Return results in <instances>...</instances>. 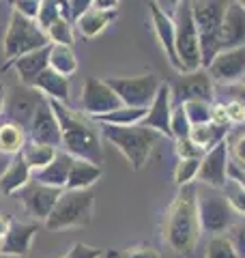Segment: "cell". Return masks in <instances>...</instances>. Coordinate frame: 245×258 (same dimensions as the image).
Listing matches in <instances>:
<instances>
[{
  "mask_svg": "<svg viewBox=\"0 0 245 258\" xmlns=\"http://www.w3.org/2000/svg\"><path fill=\"white\" fill-rule=\"evenodd\" d=\"M200 220H198V185H183L178 189L176 198L168 209L166 224H163V235L172 252L190 254L194 252L196 243L200 239Z\"/></svg>",
  "mask_w": 245,
  "mask_h": 258,
  "instance_id": "1",
  "label": "cell"
},
{
  "mask_svg": "<svg viewBox=\"0 0 245 258\" xmlns=\"http://www.w3.org/2000/svg\"><path fill=\"white\" fill-rule=\"evenodd\" d=\"M47 103H50V108L54 110L56 118H58L65 151L71 153V155L78 159H86V161H93V164L101 166L103 147H101L99 134L88 123H84L82 116H78L76 112H71L65 103L54 101V99H47Z\"/></svg>",
  "mask_w": 245,
  "mask_h": 258,
  "instance_id": "2",
  "label": "cell"
},
{
  "mask_svg": "<svg viewBox=\"0 0 245 258\" xmlns=\"http://www.w3.org/2000/svg\"><path fill=\"white\" fill-rule=\"evenodd\" d=\"M101 136L110 144H114L125 159L132 164L134 170H140L146 164L153 147L157 144L159 134L144 125H129V127H118V125H103Z\"/></svg>",
  "mask_w": 245,
  "mask_h": 258,
  "instance_id": "3",
  "label": "cell"
},
{
  "mask_svg": "<svg viewBox=\"0 0 245 258\" xmlns=\"http://www.w3.org/2000/svg\"><path fill=\"white\" fill-rule=\"evenodd\" d=\"M47 45H50V39H47L45 30L37 24V20L24 18L18 11L11 13L9 26H7L5 39H3V52H5L7 62L11 64L13 60H18L20 56L37 52Z\"/></svg>",
  "mask_w": 245,
  "mask_h": 258,
  "instance_id": "4",
  "label": "cell"
},
{
  "mask_svg": "<svg viewBox=\"0 0 245 258\" xmlns=\"http://www.w3.org/2000/svg\"><path fill=\"white\" fill-rule=\"evenodd\" d=\"M95 207V194L88 189H65L58 198L54 211L45 220L47 230H63L73 228V226H86L91 224Z\"/></svg>",
  "mask_w": 245,
  "mask_h": 258,
  "instance_id": "5",
  "label": "cell"
},
{
  "mask_svg": "<svg viewBox=\"0 0 245 258\" xmlns=\"http://www.w3.org/2000/svg\"><path fill=\"white\" fill-rule=\"evenodd\" d=\"M234 211L222 189H213L207 185H198V220L200 228L211 235H226L236 222Z\"/></svg>",
  "mask_w": 245,
  "mask_h": 258,
  "instance_id": "6",
  "label": "cell"
},
{
  "mask_svg": "<svg viewBox=\"0 0 245 258\" xmlns=\"http://www.w3.org/2000/svg\"><path fill=\"white\" fill-rule=\"evenodd\" d=\"M174 26H176V56L183 64V74L187 71L202 69L200 58V37L198 28L192 18L190 0H183L181 7L174 13Z\"/></svg>",
  "mask_w": 245,
  "mask_h": 258,
  "instance_id": "7",
  "label": "cell"
},
{
  "mask_svg": "<svg viewBox=\"0 0 245 258\" xmlns=\"http://www.w3.org/2000/svg\"><path fill=\"white\" fill-rule=\"evenodd\" d=\"M105 82L118 95L122 106L129 108H149L161 86V80L153 74L132 78H105Z\"/></svg>",
  "mask_w": 245,
  "mask_h": 258,
  "instance_id": "8",
  "label": "cell"
},
{
  "mask_svg": "<svg viewBox=\"0 0 245 258\" xmlns=\"http://www.w3.org/2000/svg\"><path fill=\"white\" fill-rule=\"evenodd\" d=\"M45 101V97L41 95L37 88L32 86H24V84H18L13 86L9 93L5 95V114L11 123L20 125L24 129H28L32 118H35L39 106Z\"/></svg>",
  "mask_w": 245,
  "mask_h": 258,
  "instance_id": "9",
  "label": "cell"
},
{
  "mask_svg": "<svg viewBox=\"0 0 245 258\" xmlns=\"http://www.w3.org/2000/svg\"><path fill=\"white\" fill-rule=\"evenodd\" d=\"M172 106H183L187 101H209L213 103V80L207 69H196L181 74L170 86Z\"/></svg>",
  "mask_w": 245,
  "mask_h": 258,
  "instance_id": "10",
  "label": "cell"
},
{
  "mask_svg": "<svg viewBox=\"0 0 245 258\" xmlns=\"http://www.w3.org/2000/svg\"><path fill=\"white\" fill-rule=\"evenodd\" d=\"M122 108V101L118 95L108 86L105 80L99 78H86L82 86V110L88 116H103L108 112H114Z\"/></svg>",
  "mask_w": 245,
  "mask_h": 258,
  "instance_id": "11",
  "label": "cell"
},
{
  "mask_svg": "<svg viewBox=\"0 0 245 258\" xmlns=\"http://www.w3.org/2000/svg\"><path fill=\"white\" fill-rule=\"evenodd\" d=\"M228 166H230V155H228V147L224 140L202 155L196 181L213 189H224V185L228 183Z\"/></svg>",
  "mask_w": 245,
  "mask_h": 258,
  "instance_id": "12",
  "label": "cell"
},
{
  "mask_svg": "<svg viewBox=\"0 0 245 258\" xmlns=\"http://www.w3.org/2000/svg\"><path fill=\"white\" fill-rule=\"evenodd\" d=\"M65 189H58V187H47V185H41L37 181H30L26 187L20 189V200L24 209L35 217L39 222H45L50 213L54 211L56 203H58V198L63 196Z\"/></svg>",
  "mask_w": 245,
  "mask_h": 258,
  "instance_id": "13",
  "label": "cell"
},
{
  "mask_svg": "<svg viewBox=\"0 0 245 258\" xmlns=\"http://www.w3.org/2000/svg\"><path fill=\"white\" fill-rule=\"evenodd\" d=\"M213 82L219 84H236L245 76V45L234 47V50H222L213 62L207 67Z\"/></svg>",
  "mask_w": 245,
  "mask_h": 258,
  "instance_id": "14",
  "label": "cell"
},
{
  "mask_svg": "<svg viewBox=\"0 0 245 258\" xmlns=\"http://www.w3.org/2000/svg\"><path fill=\"white\" fill-rule=\"evenodd\" d=\"M149 9H151V20H153V28H155V35H157L159 43L163 47V52H166V58L170 60L174 69H178L183 74V64L178 60L176 56V26H174V18H170V15L161 9V7L151 0L149 3Z\"/></svg>",
  "mask_w": 245,
  "mask_h": 258,
  "instance_id": "15",
  "label": "cell"
},
{
  "mask_svg": "<svg viewBox=\"0 0 245 258\" xmlns=\"http://www.w3.org/2000/svg\"><path fill=\"white\" fill-rule=\"evenodd\" d=\"M170 120H172V93H170V84L161 82L157 95H155L153 103L146 110V116L140 125L153 129L161 136H168L172 138V132H170Z\"/></svg>",
  "mask_w": 245,
  "mask_h": 258,
  "instance_id": "16",
  "label": "cell"
},
{
  "mask_svg": "<svg viewBox=\"0 0 245 258\" xmlns=\"http://www.w3.org/2000/svg\"><path fill=\"white\" fill-rule=\"evenodd\" d=\"M30 140L37 144H45V147H60L63 144V134H60V125L58 118H56L54 110L50 108L47 99L41 103L35 118L30 123Z\"/></svg>",
  "mask_w": 245,
  "mask_h": 258,
  "instance_id": "17",
  "label": "cell"
},
{
  "mask_svg": "<svg viewBox=\"0 0 245 258\" xmlns=\"http://www.w3.org/2000/svg\"><path fill=\"white\" fill-rule=\"evenodd\" d=\"M219 45L222 50H234L245 45V9L236 0H232V5L228 7L219 28Z\"/></svg>",
  "mask_w": 245,
  "mask_h": 258,
  "instance_id": "18",
  "label": "cell"
},
{
  "mask_svg": "<svg viewBox=\"0 0 245 258\" xmlns=\"http://www.w3.org/2000/svg\"><path fill=\"white\" fill-rule=\"evenodd\" d=\"M73 157L71 153L67 151H56L54 159L47 164L45 168L32 172V181H37L41 185H47V187H58L65 189L67 187V181H69V170H71V164H73Z\"/></svg>",
  "mask_w": 245,
  "mask_h": 258,
  "instance_id": "19",
  "label": "cell"
},
{
  "mask_svg": "<svg viewBox=\"0 0 245 258\" xmlns=\"http://www.w3.org/2000/svg\"><path fill=\"white\" fill-rule=\"evenodd\" d=\"M37 232V224L13 222L3 237V254L5 256H26L30 249V241Z\"/></svg>",
  "mask_w": 245,
  "mask_h": 258,
  "instance_id": "20",
  "label": "cell"
},
{
  "mask_svg": "<svg viewBox=\"0 0 245 258\" xmlns=\"http://www.w3.org/2000/svg\"><path fill=\"white\" fill-rule=\"evenodd\" d=\"M47 56H50V45L41 47V50H37V52H30L26 56H20L18 60L11 62L15 67V71H18V76H20V84H24V86L35 84V80L50 67V64H47Z\"/></svg>",
  "mask_w": 245,
  "mask_h": 258,
  "instance_id": "21",
  "label": "cell"
},
{
  "mask_svg": "<svg viewBox=\"0 0 245 258\" xmlns=\"http://www.w3.org/2000/svg\"><path fill=\"white\" fill-rule=\"evenodd\" d=\"M30 181H32L30 166L24 161L22 155H18L15 159L9 161V168H7L5 174L0 176V191L7 194V196H11V194H18L20 189H24Z\"/></svg>",
  "mask_w": 245,
  "mask_h": 258,
  "instance_id": "22",
  "label": "cell"
},
{
  "mask_svg": "<svg viewBox=\"0 0 245 258\" xmlns=\"http://www.w3.org/2000/svg\"><path fill=\"white\" fill-rule=\"evenodd\" d=\"M32 88H37L39 93H43L45 99H54V101L65 103V101L69 99V88H71V84H69V78L56 74L54 69L47 67L43 74H41L35 80Z\"/></svg>",
  "mask_w": 245,
  "mask_h": 258,
  "instance_id": "23",
  "label": "cell"
},
{
  "mask_svg": "<svg viewBox=\"0 0 245 258\" xmlns=\"http://www.w3.org/2000/svg\"><path fill=\"white\" fill-rule=\"evenodd\" d=\"M101 166L93 164V161H86V159H73L71 164V170H69V181H67V187L65 189H88L91 185H95L97 181L101 179Z\"/></svg>",
  "mask_w": 245,
  "mask_h": 258,
  "instance_id": "24",
  "label": "cell"
},
{
  "mask_svg": "<svg viewBox=\"0 0 245 258\" xmlns=\"http://www.w3.org/2000/svg\"><path fill=\"white\" fill-rule=\"evenodd\" d=\"M232 127V125H230ZM230 127L226 125H215V123H204V125H194L190 132V138L198 149H202L204 153L211 151L213 147H217L219 142L226 140V134L230 132Z\"/></svg>",
  "mask_w": 245,
  "mask_h": 258,
  "instance_id": "25",
  "label": "cell"
},
{
  "mask_svg": "<svg viewBox=\"0 0 245 258\" xmlns=\"http://www.w3.org/2000/svg\"><path fill=\"white\" fill-rule=\"evenodd\" d=\"M116 15H118L116 11H101V9H95L93 7V9H88L76 22V26L82 32V37H97L116 20Z\"/></svg>",
  "mask_w": 245,
  "mask_h": 258,
  "instance_id": "26",
  "label": "cell"
},
{
  "mask_svg": "<svg viewBox=\"0 0 245 258\" xmlns=\"http://www.w3.org/2000/svg\"><path fill=\"white\" fill-rule=\"evenodd\" d=\"M47 64L50 69H54L56 74H60L65 78L73 76L78 71V58L73 47L69 45H58V43H50V56H47Z\"/></svg>",
  "mask_w": 245,
  "mask_h": 258,
  "instance_id": "27",
  "label": "cell"
},
{
  "mask_svg": "<svg viewBox=\"0 0 245 258\" xmlns=\"http://www.w3.org/2000/svg\"><path fill=\"white\" fill-rule=\"evenodd\" d=\"M24 144H26L24 127L11 123V120L0 125V155H18V153H22Z\"/></svg>",
  "mask_w": 245,
  "mask_h": 258,
  "instance_id": "28",
  "label": "cell"
},
{
  "mask_svg": "<svg viewBox=\"0 0 245 258\" xmlns=\"http://www.w3.org/2000/svg\"><path fill=\"white\" fill-rule=\"evenodd\" d=\"M146 110L149 108H129V106H122L114 112H108L103 116H97V120L103 125H118V127H129V125H140L144 116H146Z\"/></svg>",
  "mask_w": 245,
  "mask_h": 258,
  "instance_id": "29",
  "label": "cell"
},
{
  "mask_svg": "<svg viewBox=\"0 0 245 258\" xmlns=\"http://www.w3.org/2000/svg\"><path fill=\"white\" fill-rule=\"evenodd\" d=\"M20 155L24 157V161L30 166V170L32 172H37L41 170V168H45L50 161L54 159L56 155V149L54 147H45V144H37V142H28V144H24V149Z\"/></svg>",
  "mask_w": 245,
  "mask_h": 258,
  "instance_id": "30",
  "label": "cell"
},
{
  "mask_svg": "<svg viewBox=\"0 0 245 258\" xmlns=\"http://www.w3.org/2000/svg\"><path fill=\"white\" fill-rule=\"evenodd\" d=\"M226 147L234 164L245 168V123L230 127V132L226 134Z\"/></svg>",
  "mask_w": 245,
  "mask_h": 258,
  "instance_id": "31",
  "label": "cell"
},
{
  "mask_svg": "<svg viewBox=\"0 0 245 258\" xmlns=\"http://www.w3.org/2000/svg\"><path fill=\"white\" fill-rule=\"evenodd\" d=\"M45 35L50 39V43L69 45V47H73V43H76V39H73V24L65 18H58L56 22H52L50 28L45 30Z\"/></svg>",
  "mask_w": 245,
  "mask_h": 258,
  "instance_id": "32",
  "label": "cell"
},
{
  "mask_svg": "<svg viewBox=\"0 0 245 258\" xmlns=\"http://www.w3.org/2000/svg\"><path fill=\"white\" fill-rule=\"evenodd\" d=\"M183 110H185L187 118H190L192 127L194 125H204V123H211L213 103H209V101H187V103H183Z\"/></svg>",
  "mask_w": 245,
  "mask_h": 258,
  "instance_id": "33",
  "label": "cell"
},
{
  "mask_svg": "<svg viewBox=\"0 0 245 258\" xmlns=\"http://www.w3.org/2000/svg\"><path fill=\"white\" fill-rule=\"evenodd\" d=\"M204 258H241V256L236 254L234 245L226 235H215L207 243V256Z\"/></svg>",
  "mask_w": 245,
  "mask_h": 258,
  "instance_id": "34",
  "label": "cell"
},
{
  "mask_svg": "<svg viewBox=\"0 0 245 258\" xmlns=\"http://www.w3.org/2000/svg\"><path fill=\"white\" fill-rule=\"evenodd\" d=\"M198 170H200V159H178V164L174 168V183L178 187L190 185L192 181H196Z\"/></svg>",
  "mask_w": 245,
  "mask_h": 258,
  "instance_id": "35",
  "label": "cell"
},
{
  "mask_svg": "<svg viewBox=\"0 0 245 258\" xmlns=\"http://www.w3.org/2000/svg\"><path fill=\"white\" fill-rule=\"evenodd\" d=\"M224 196L228 198V203H230V207H232V211L236 213V215H243L245 217V189L241 187L236 181H232V179H228V183L224 185Z\"/></svg>",
  "mask_w": 245,
  "mask_h": 258,
  "instance_id": "36",
  "label": "cell"
},
{
  "mask_svg": "<svg viewBox=\"0 0 245 258\" xmlns=\"http://www.w3.org/2000/svg\"><path fill=\"white\" fill-rule=\"evenodd\" d=\"M170 132H172V140L187 138L192 132V123L187 118L183 106H172V120H170Z\"/></svg>",
  "mask_w": 245,
  "mask_h": 258,
  "instance_id": "37",
  "label": "cell"
},
{
  "mask_svg": "<svg viewBox=\"0 0 245 258\" xmlns=\"http://www.w3.org/2000/svg\"><path fill=\"white\" fill-rule=\"evenodd\" d=\"M174 153L178 159H202V155H204V151L196 147L190 136L174 140Z\"/></svg>",
  "mask_w": 245,
  "mask_h": 258,
  "instance_id": "38",
  "label": "cell"
},
{
  "mask_svg": "<svg viewBox=\"0 0 245 258\" xmlns=\"http://www.w3.org/2000/svg\"><path fill=\"white\" fill-rule=\"evenodd\" d=\"M226 237L230 239V243L234 245L236 254H239L241 258H245V217H241V220H236L230 230L226 232Z\"/></svg>",
  "mask_w": 245,
  "mask_h": 258,
  "instance_id": "39",
  "label": "cell"
},
{
  "mask_svg": "<svg viewBox=\"0 0 245 258\" xmlns=\"http://www.w3.org/2000/svg\"><path fill=\"white\" fill-rule=\"evenodd\" d=\"M112 256L114 258H161V254L151 245H136V247H129L125 252L112 254Z\"/></svg>",
  "mask_w": 245,
  "mask_h": 258,
  "instance_id": "40",
  "label": "cell"
},
{
  "mask_svg": "<svg viewBox=\"0 0 245 258\" xmlns=\"http://www.w3.org/2000/svg\"><path fill=\"white\" fill-rule=\"evenodd\" d=\"M39 9H41V0H13V11H18L28 20H37Z\"/></svg>",
  "mask_w": 245,
  "mask_h": 258,
  "instance_id": "41",
  "label": "cell"
},
{
  "mask_svg": "<svg viewBox=\"0 0 245 258\" xmlns=\"http://www.w3.org/2000/svg\"><path fill=\"white\" fill-rule=\"evenodd\" d=\"M103 252L99 247H91V245H84V243H76L65 256L60 258H101Z\"/></svg>",
  "mask_w": 245,
  "mask_h": 258,
  "instance_id": "42",
  "label": "cell"
},
{
  "mask_svg": "<svg viewBox=\"0 0 245 258\" xmlns=\"http://www.w3.org/2000/svg\"><path fill=\"white\" fill-rule=\"evenodd\" d=\"M226 106V114H228V120H230L232 125H239V123H245V106L239 101L230 99L228 103H224Z\"/></svg>",
  "mask_w": 245,
  "mask_h": 258,
  "instance_id": "43",
  "label": "cell"
},
{
  "mask_svg": "<svg viewBox=\"0 0 245 258\" xmlns=\"http://www.w3.org/2000/svg\"><path fill=\"white\" fill-rule=\"evenodd\" d=\"M69 9H71V20L76 24L88 9H93V0H69Z\"/></svg>",
  "mask_w": 245,
  "mask_h": 258,
  "instance_id": "44",
  "label": "cell"
},
{
  "mask_svg": "<svg viewBox=\"0 0 245 258\" xmlns=\"http://www.w3.org/2000/svg\"><path fill=\"white\" fill-rule=\"evenodd\" d=\"M228 179H232L241 185V187L245 189V168L236 166L234 161H230V166H228Z\"/></svg>",
  "mask_w": 245,
  "mask_h": 258,
  "instance_id": "45",
  "label": "cell"
},
{
  "mask_svg": "<svg viewBox=\"0 0 245 258\" xmlns=\"http://www.w3.org/2000/svg\"><path fill=\"white\" fill-rule=\"evenodd\" d=\"M226 91L230 93V99L239 101V103H243V106H245V84H241V82L228 84V86H226Z\"/></svg>",
  "mask_w": 245,
  "mask_h": 258,
  "instance_id": "46",
  "label": "cell"
},
{
  "mask_svg": "<svg viewBox=\"0 0 245 258\" xmlns=\"http://www.w3.org/2000/svg\"><path fill=\"white\" fill-rule=\"evenodd\" d=\"M155 3H157V5L161 7V9L170 15V18H174V13H176L178 7H181L183 0H155Z\"/></svg>",
  "mask_w": 245,
  "mask_h": 258,
  "instance_id": "47",
  "label": "cell"
},
{
  "mask_svg": "<svg viewBox=\"0 0 245 258\" xmlns=\"http://www.w3.org/2000/svg\"><path fill=\"white\" fill-rule=\"evenodd\" d=\"M120 0H93V7L95 9H101V11H116Z\"/></svg>",
  "mask_w": 245,
  "mask_h": 258,
  "instance_id": "48",
  "label": "cell"
},
{
  "mask_svg": "<svg viewBox=\"0 0 245 258\" xmlns=\"http://www.w3.org/2000/svg\"><path fill=\"white\" fill-rule=\"evenodd\" d=\"M9 226H11V220H9V217L0 215V237H5V235H7V230H9Z\"/></svg>",
  "mask_w": 245,
  "mask_h": 258,
  "instance_id": "49",
  "label": "cell"
},
{
  "mask_svg": "<svg viewBox=\"0 0 245 258\" xmlns=\"http://www.w3.org/2000/svg\"><path fill=\"white\" fill-rule=\"evenodd\" d=\"M9 161H11V159H7V155H0V176H3L5 170L9 168Z\"/></svg>",
  "mask_w": 245,
  "mask_h": 258,
  "instance_id": "50",
  "label": "cell"
},
{
  "mask_svg": "<svg viewBox=\"0 0 245 258\" xmlns=\"http://www.w3.org/2000/svg\"><path fill=\"white\" fill-rule=\"evenodd\" d=\"M5 95H7L5 93V86L0 84V110H3V106H5Z\"/></svg>",
  "mask_w": 245,
  "mask_h": 258,
  "instance_id": "51",
  "label": "cell"
},
{
  "mask_svg": "<svg viewBox=\"0 0 245 258\" xmlns=\"http://www.w3.org/2000/svg\"><path fill=\"white\" fill-rule=\"evenodd\" d=\"M236 3H239V5L243 7V9H245V0H236Z\"/></svg>",
  "mask_w": 245,
  "mask_h": 258,
  "instance_id": "52",
  "label": "cell"
},
{
  "mask_svg": "<svg viewBox=\"0 0 245 258\" xmlns=\"http://www.w3.org/2000/svg\"><path fill=\"white\" fill-rule=\"evenodd\" d=\"M0 254H3V237H0Z\"/></svg>",
  "mask_w": 245,
  "mask_h": 258,
  "instance_id": "53",
  "label": "cell"
}]
</instances>
